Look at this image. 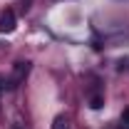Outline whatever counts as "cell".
<instances>
[{
  "label": "cell",
  "mask_w": 129,
  "mask_h": 129,
  "mask_svg": "<svg viewBox=\"0 0 129 129\" xmlns=\"http://www.w3.org/2000/svg\"><path fill=\"white\" fill-rule=\"evenodd\" d=\"M89 107H92V109H99V107H102V97L92 94V97H89Z\"/></svg>",
  "instance_id": "cell-5"
},
{
  "label": "cell",
  "mask_w": 129,
  "mask_h": 129,
  "mask_svg": "<svg viewBox=\"0 0 129 129\" xmlns=\"http://www.w3.org/2000/svg\"><path fill=\"white\" fill-rule=\"evenodd\" d=\"M52 129H70V119L60 114V117H55V122H52Z\"/></svg>",
  "instance_id": "cell-3"
},
{
  "label": "cell",
  "mask_w": 129,
  "mask_h": 129,
  "mask_svg": "<svg viewBox=\"0 0 129 129\" xmlns=\"http://www.w3.org/2000/svg\"><path fill=\"white\" fill-rule=\"evenodd\" d=\"M5 84H8V82H5V77H3V75H0V92L5 89Z\"/></svg>",
  "instance_id": "cell-6"
},
{
  "label": "cell",
  "mask_w": 129,
  "mask_h": 129,
  "mask_svg": "<svg viewBox=\"0 0 129 129\" xmlns=\"http://www.w3.org/2000/svg\"><path fill=\"white\" fill-rule=\"evenodd\" d=\"M27 72H30V62H27V60H20V62H15V67H13V77L8 80V87H10V89H15L17 84L27 77Z\"/></svg>",
  "instance_id": "cell-1"
},
{
  "label": "cell",
  "mask_w": 129,
  "mask_h": 129,
  "mask_svg": "<svg viewBox=\"0 0 129 129\" xmlns=\"http://www.w3.org/2000/svg\"><path fill=\"white\" fill-rule=\"evenodd\" d=\"M15 13H13V10H5V13H3V15H0V32H5V35H8V32H13L15 30Z\"/></svg>",
  "instance_id": "cell-2"
},
{
  "label": "cell",
  "mask_w": 129,
  "mask_h": 129,
  "mask_svg": "<svg viewBox=\"0 0 129 129\" xmlns=\"http://www.w3.org/2000/svg\"><path fill=\"white\" fill-rule=\"evenodd\" d=\"M13 129H22V127H20V124H13Z\"/></svg>",
  "instance_id": "cell-7"
},
{
  "label": "cell",
  "mask_w": 129,
  "mask_h": 129,
  "mask_svg": "<svg viewBox=\"0 0 129 129\" xmlns=\"http://www.w3.org/2000/svg\"><path fill=\"white\" fill-rule=\"evenodd\" d=\"M119 129H129V107L122 112V119H119Z\"/></svg>",
  "instance_id": "cell-4"
}]
</instances>
